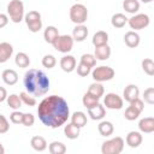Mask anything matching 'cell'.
Segmentation results:
<instances>
[{"mask_svg": "<svg viewBox=\"0 0 154 154\" xmlns=\"http://www.w3.org/2000/svg\"><path fill=\"white\" fill-rule=\"evenodd\" d=\"M77 1H78V0H77Z\"/></svg>", "mask_w": 154, "mask_h": 154, "instance_id": "681fc988", "label": "cell"}, {"mask_svg": "<svg viewBox=\"0 0 154 154\" xmlns=\"http://www.w3.org/2000/svg\"><path fill=\"white\" fill-rule=\"evenodd\" d=\"M10 120H11V123H13V124H22L23 113L19 112L18 109H14V111L10 114Z\"/></svg>", "mask_w": 154, "mask_h": 154, "instance_id": "ab89813d", "label": "cell"}, {"mask_svg": "<svg viewBox=\"0 0 154 154\" xmlns=\"http://www.w3.org/2000/svg\"><path fill=\"white\" fill-rule=\"evenodd\" d=\"M79 63L83 64V65H85V66H88V67H90V69H93L96 65V58L94 57V54L85 53V54H83L81 57V61Z\"/></svg>", "mask_w": 154, "mask_h": 154, "instance_id": "d6a6232c", "label": "cell"}, {"mask_svg": "<svg viewBox=\"0 0 154 154\" xmlns=\"http://www.w3.org/2000/svg\"><path fill=\"white\" fill-rule=\"evenodd\" d=\"M7 99V91L4 87H0V102H4Z\"/></svg>", "mask_w": 154, "mask_h": 154, "instance_id": "bcb514c9", "label": "cell"}, {"mask_svg": "<svg viewBox=\"0 0 154 154\" xmlns=\"http://www.w3.org/2000/svg\"><path fill=\"white\" fill-rule=\"evenodd\" d=\"M8 23V16L5 13H0V29L5 28Z\"/></svg>", "mask_w": 154, "mask_h": 154, "instance_id": "f6af8a7d", "label": "cell"}, {"mask_svg": "<svg viewBox=\"0 0 154 154\" xmlns=\"http://www.w3.org/2000/svg\"><path fill=\"white\" fill-rule=\"evenodd\" d=\"M6 101H7V106H8L10 108H12V109H19V108L22 107V105H23V102H22L19 95H17V94L7 95Z\"/></svg>", "mask_w": 154, "mask_h": 154, "instance_id": "1f68e13d", "label": "cell"}, {"mask_svg": "<svg viewBox=\"0 0 154 154\" xmlns=\"http://www.w3.org/2000/svg\"><path fill=\"white\" fill-rule=\"evenodd\" d=\"M10 129V123L4 114H0V135L6 134Z\"/></svg>", "mask_w": 154, "mask_h": 154, "instance_id": "b9f144b4", "label": "cell"}, {"mask_svg": "<svg viewBox=\"0 0 154 154\" xmlns=\"http://www.w3.org/2000/svg\"><path fill=\"white\" fill-rule=\"evenodd\" d=\"M103 106L108 109H120L123 107V99L116 93H108L103 96Z\"/></svg>", "mask_w": 154, "mask_h": 154, "instance_id": "30bf717a", "label": "cell"}, {"mask_svg": "<svg viewBox=\"0 0 154 154\" xmlns=\"http://www.w3.org/2000/svg\"><path fill=\"white\" fill-rule=\"evenodd\" d=\"M149 23H150L149 16L146 14V13H137V14H134L131 18H128L129 26L131 29H134L135 31L147 28L149 25Z\"/></svg>", "mask_w": 154, "mask_h": 154, "instance_id": "9c48e42d", "label": "cell"}, {"mask_svg": "<svg viewBox=\"0 0 154 154\" xmlns=\"http://www.w3.org/2000/svg\"><path fill=\"white\" fill-rule=\"evenodd\" d=\"M4 153H5V148H4V146L0 142V154H4Z\"/></svg>", "mask_w": 154, "mask_h": 154, "instance_id": "7dc6e473", "label": "cell"}, {"mask_svg": "<svg viewBox=\"0 0 154 154\" xmlns=\"http://www.w3.org/2000/svg\"><path fill=\"white\" fill-rule=\"evenodd\" d=\"M59 36V31H58V29L55 28V26H53V25H49V26H47L46 29H45V31H43V38H45V41L47 42V43H53L54 41H55V38Z\"/></svg>", "mask_w": 154, "mask_h": 154, "instance_id": "cb8c5ba5", "label": "cell"}, {"mask_svg": "<svg viewBox=\"0 0 154 154\" xmlns=\"http://www.w3.org/2000/svg\"><path fill=\"white\" fill-rule=\"evenodd\" d=\"M138 95H140V89H138V87L136 84H129V85H126L125 89H124V91H123V97L128 102H131L132 100L137 99Z\"/></svg>", "mask_w": 154, "mask_h": 154, "instance_id": "4fadbf2b", "label": "cell"}, {"mask_svg": "<svg viewBox=\"0 0 154 154\" xmlns=\"http://www.w3.org/2000/svg\"><path fill=\"white\" fill-rule=\"evenodd\" d=\"M87 120H88L87 114L82 111H77L71 116V123L75 124L76 126H78V128H81V129L87 125Z\"/></svg>", "mask_w": 154, "mask_h": 154, "instance_id": "7402d4cb", "label": "cell"}, {"mask_svg": "<svg viewBox=\"0 0 154 154\" xmlns=\"http://www.w3.org/2000/svg\"><path fill=\"white\" fill-rule=\"evenodd\" d=\"M35 123V117L32 113H23V120L22 124L24 126H32Z\"/></svg>", "mask_w": 154, "mask_h": 154, "instance_id": "60d3db41", "label": "cell"}, {"mask_svg": "<svg viewBox=\"0 0 154 154\" xmlns=\"http://www.w3.org/2000/svg\"><path fill=\"white\" fill-rule=\"evenodd\" d=\"M114 70L111 67V66H105V65H101V66H96L93 71H91V76H93V79L95 82H107V81H111L113 77H114Z\"/></svg>", "mask_w": 154, "mask_h": 154, "instance_id": "8992f818", "label": "cell"}, {"mask_svg": "<svg viewBox=\"0 0 154 154\" xmlns=\"http://www.w3.org/2000/svg\"><path fill=\"white\" fill-rule=\"evenodd\" d=\"M82 102H83V106L88 109V108H91L94 106H96L99 103V99L94 97L93 95H90L89 93H85L83 95V99H82Z\"/></svg>", "mask_w": 154, "mask_h": 154, "instance_id": "836d02e7", "label": "cell"}, {"mask_svg": "<svg viewBox=\"0 0 154 154\" xmlns=\"http://www.w3.org/2000/svg\"><path fill=\"white\" fill-rule=\"evenodd\" d=\"M30 144L36 152H43L47 148V141L42 136H34L30 141Z\"/></svg>", "mask_w": 154, "mask_h": 154, "instance_id": "4316f807", "label": "cell"}, {"mask_svg": "<svg viewBox=\"0 0 154 154\" xmlns=\"http://www.w3.org/2000/svg\"><path fill=\"white\" fill-rule=\"evenodd\" d=\"M48 150L51 154H64L66 153V147L63 142L59 141H53L48 146Z\"/></svg>", "mask_w": 154, "mask_h": 154, "instance_id": "4dcf8cb0", "label": "cell"}, {"mask_svg": "<svg viewBox=\"0 0 154 154\" xmlns=\"http://www.w3.org/2000/svg\"><path fill=\"white\" fill-rule=\"evenodd\" d=\"M140 40H141L140 35L132 30L125 32V35H124V42L129 48H136L140 45Z\"/></svg>", "mask_w": 154, "mask_h": 154, "instance_id": "ac0fdd59", "label": "cell"}, {"mask_svg": "<svg viewBox=\"0 0 154 154\" xmlns=\"http://www.w3.org/2000/svg\"><path fill=\"white\" fill-rule=\"evenodd\" d=\"M72 38L73 41H77V42H82L87 38L88 36V28L84 25V24H77L73 30H72Z\"/></svg>", "mask_w": 154, "mask_h": 154, "instance_id": "8fae6325", "label": "cell"}, {"mask_svg": "<svg viewBox=\"0 0 154 154\" xmlns=\"http://www.w3.org/2000/svg\"><path fill=\"white\" fill-rule=\"evenodd\" d=\"M60 67L64 72H72L75 69H76V59L75 57L72 55H64L61 59H60Z\"/></svg>", "mask_w": 154, "mask_h": 154, "instance_id": "7c38bea8", "label": "cell"}, {"mask_svg": "<svg viewBox=\"0 0 154 154\" xmlns=\"http://www.w3.org/2000/svg\"><path fill=\"white\" fill-rule=\"evenodd\" d=\"M142 65V70L148 75V76H153L154 75V61L150 58H146L142 60L141 63Z\"/></svg>", "mask_w": 154, "mask_h": 154, "instance_id": "e575fe53", "label": "cell"}, {"mask_svg": "<svg viewBox=\"0 0 154 154\" xmlns=\"http://www.w3.org/2000/svg\"><path fill=\"white\" fill-rule=\"evenodd\" d=\"M126 23H128V18H126V16L123 14V13H116V14H113L112 18H111V24H112V26H114V28H117V29L123 28Z\"/></svg>", "mask_w": 154, "mask_h": 154, "instance_id": "f546056e", "label": "cell"}, {"mask_svg": "<svg viewBox=\"0 0 154 154\" xmlns=\"http://www.w3.org/2000/svg\"><path fill=\"white\" fill-rule=\"evenodd\" d=\"M13 54V47L8 42L0 43V64L6 63Z\"/></svg>", "mask_w": 154, "mask_h": 154, "instance_id": "2e32d148", "label": "cell"}, {"mask_svg": "<svg viewBox=\"0 0 154 154\" xmlns=\"http://www.w3.org/2000/svg\"><path fill=\"white\" fill-rule=\"evenodd\" d=\"M124 148V140L119 136H116L111 140H107L101 146L102 154H120Z\"/></svg>", "mask_w": 154, "mask_h": 154, "instance_id": "277c9868", "label": "cell"}, {"mask_svg": "<svg viewBox=\"0 0 154 154\" xmlns=\"http://www.w3.org/2000/svg\"><path fill=\"white\" fill-rule=\"evenodd\" d=\"M24 87L29 94L32 96H42L49 90V78L47 75L37 69H30L24 75Z\"/></svg>", "mask_w": 154, "mask_h": 154, "instance_id": "7a4b0ae2", "label": "cell"}, {"mask_svg": "<svg viewBox=\"0 0 154 154\" xmlns=\"http://www.w3.org/2000/svg\"><path fill=\"white\" fill-rule=\"evenodd\" d=\"M88 116L93 120H101L106 116V108L101 103H97L96 106H94L91 108H88Z\"/></svg>", "mask_w": 154, "mask_h": 154, "instance_id": "5bb4252c", "label": "cell"}, {"mask_svg": "<svg viewBox=\"0 0 154 154\" xmlns=\"http://www.w3.org/2000/svg\"><path fill=\"white\" fill-rule=\"evenodd\" d=\"M24 20L26 23L28 29L31 32H38L42 28V19H41V14L37 11H29L25 16H24Z\"/></svg>", "mask_w": 154, "mask_h": 154, "instance_id": "52a82bcc", "label": "cell"}, {"mask_svg": "<svg viewBox=\"0 0 154 154\" xmlns=\"http://www.w3.org/2000/svg\"><path fill=\"white\" fill-rule=\"evenodd\" d=\"M132 107H135L137 111H140V112H142L143 111V108H144V103H143V100H141L140 97H137V99H135V100H132L131 102H129Z\"/></svg>", "mask_w": 154, "mask_h": 154, "instance_id": "ee69618b", "label": "cell"}, {"mask_svg": "<svg viewBox=\"0 0 154 154\" xmlns=\"http://www.w3.org/2000/svg\"><path fill=\"white\" fill-rule=\"evenodd\" d=\"M77 69V75L78 76H81V77H85V76H88L89 73H90V67H88V66H85V65H83V64H78V66L76 67Z\"/></svg>", "mask_w": 154, "mask_h": 154, "instance_id": "7bdbcfd3", "label": "cell"}, {"mask_svg": "<svg viewBox=\"0 0 154 154\" xmlns=\"http://www.w3.org/2000/svg\"><path fill=\"white\" fill-rule=\"evenodd\" d=\"M87 93H89L90 95H93L94 97H96V99L100 100V99L103 96L105 88H103V85H102L100 82H94V83H91V84L89 85Z\"/></svg>", "mask_w": 154, "mask_h": 154, "instance_id": "44dd1931", "label": "cell"}, {"mask_svg": "<svg viewBox=\"0 0 154 154\" xmlns=\"http://www.w3.org/2000/svg\"><path fill=\"white\" fill-rule=\"evenodd\" d=\"M73 38L70 35H59L55 41L52 43L55 51L60 53H69L73 47Z\"/></svg>", "mask_w": 154, "mask_h": 154, "instance_id": "ba28073f", "label": "cell"}, {"mask_svg": "<svg viewBox=\"0 0 154 154\" xmlns=\"http://www.w3.org/2000/svg\"><path fill=\"white\" fill-rule=\"evenodd\" d=\"M142 2H144V4H149V2H152L153 0H141Z\"/></svg>", "mask_w": 154, "mask_h": 154, "instance_id": "c3c4849f", "label": "cell"}, {"mask_svg": "<svg viewBox=\"0 0 154 154\" xmlns=\"http://www.w3.org/2000/svg\"><path fill=\"white\" fill-rule=\"evenodd\" d=\"M79 132H81V128L76 126V125L72 124V123L66 124L65 128H64V134H65V136H66L67 138H70V140L78 138Z\"/></svg>", "mask_w": 154, "mask_h": 154, "instance_id": "484cf974", "label": "cell"}, {"mask_svg": "<svg viewBox=\"0 0 154 154\" xmlns=\"http://www.w3.org/2000/svg\"><path fill=\"white\" fill-rule=\"evenodd\" d=\"M37 114L43 125L57 129L67 122L70 108L64 97L59 95H49L38 103Z\"/></svg>", "mask_w": 154, "mask_h": 154, "instance_id": "6da1fadb", "label": "cell"}, {"mask_svg": "<svg viewBox=\"0 0 154 154\" xmlns=\"http://www.w3.org/2000/svg\"><path fill=\"white\" fill-rule=\"evenodd\" d=\"M70 19L72 23L77 24H84L88 19V10L83 4H75L70 7Z\"/></svg>", "mask_w": 154, "mask_h": 154, "instance_id": "5b68a950", "label": "cell"}, {"mask_svg": "<svg viewBox=\"0 0 154 154\" xmlns=\"http://www.w3.org/2000/svg\"><path fill=\"white\" fill-rule=\"evenodd\" d=\"M7 14L13 23H19L24 19V4L20 0H11L7 5Z\"/></svg>", "mask_w": 154, "mask_h": 154, "instance_id": "3957f363", "label": "cell"}, {"mask_svg": "<svg viewBox=\"0 0 154 154\" xmlns=\"http://www.w3.org/2000/svg\"><path fill=\"white\" fill-rule=\"evenodd\" d=\"M55 64H57V59H55V57L52 55V54H46V55L42 58V65H43V67H46V69H53V67L55 66Z\"/></svg>", "mask_w": 154, "mask_h": 154, "instance_id": "74e56055", "label": "cell"}, {"mask_svg": "<svg viewBox=\"0 0 154 154\" xmlns=\"http://www.w3.org/2000/svg\"><path fill=\"white\" fill-rule=\"evenodd\" d=\"M14 63H16V65H17L18 67H20V69H25V67H28V66L30 65V58H29V55H28L26 53H24V52H19V53L16 54Z\"/></svg>", "mask_w": 154, "mask_h": 154, "instance_id": "83f0119b", "label": "cell"}, {"mask_svg": "<svg viewBox=\"0 0 154 154\" xmlns=\"http://www.w3.org/2000/svg\"><path fill=\"white\" fill-rule=\"evenodd\" d=\"M2 81L7 85H14L18 82V73L12 69H6L2 71Z\"/></svg>", "mask_w": 154, "mask_h": 154, "instance_id": "ffe728a7", "label": "cell"}, {"mask_svg": "<svg viewBox=\"0 0 154 154\" xmlns=\"http://www.w3.org/2000/svg\"><path fill=\"white\" fill-rule=\"evenodd\" d=\"M19 97H20L22 102H23L24 105L29 106V107L36 105V99H35V96H32V95L29 94L28 91H22V93L19 94Z\"/></svg>", "mask_w": 154, "mask_h": 154, "instance_id": "d590c367", "label": "cell"}, {"mask_svg": "<svg viewBox=\"0 0 154 154\" xmlns=\"http://www.w3.org/2000/svg\"><path fill=\"white\" fill-rule=\"evenodd\" d=\"M123 8L131 14H135L140 10V1L138 0H124L123 1Z\"/></svg>", "mask_w": 154, "mask_h": 154, "instance_id": "f1b7e54d", "label": "cell"}, {"mask_svg": "<svg viewBox=\"0 0 154 154\" xmlns=\"http://www.w3.org/2000/svg\"><path fill=\"white\" fill-rule=\"evenodd\" d=\"M143 100L148 105H153L154 103V89L152 87H149V88H147L144 90V93H143Z\"/></svg>", "mask_w": 154, "mask_h": 154, "instance_id": "f35d334b", "label": "cell"}, {"mask_svg": "<svg viewBox=\"0 0 154 154\" xmlns=\"http://www.w3.org/2000/svg\"><path fill=\"white\" fill-rule=\"evenodd\" d=\"M142 140H143V137L140 131H130L125 138L126 144L131 148H137L142 143Z\"/></svg>", "mask_w": 154, "mask_h": 154, "instance_id": "9a60e30c", "label": "cell"}, {"mask_svg": "<svg viewBox=\"0 0 154 154\" xmlns=\"http://www.w3.org/2000/svg\"><path fill=\"white\" fill-rule=\"evenodd\" d=\"M94 57L96 58V60H101V61L107 60L111 57V47L107 43L106 45H102V46L95 47Z\"/></svg>", "mask_w": 154, "mask_h": 154, "instance_id": "e0dca14e", "label": "cell"}, {"mask_svg": "<svg viewBox=\"0 0 154 154\" xmlns=\"http://www.w3.org/2000/svg\"><path fill=\"white\" fill-rule=\"evenodd\" d=\"M97 130H99V132H100L101 136L108 137V136H111V135L113 134L114 126H113V124H112L111 122H108V120H102V122H100V124L97 125Z\"/></svg>", "mask_w": 154, "mask_h": 154, "instance_id": "603a6c76", "label": "cell"}, {"mask_svg": "<svg viewBox=\"0 0 154 154\" xmlns=\"http://www.w3.org/2000/svg\"><path fill=\"white\" fill-rule=\"evenodd\" d=\"M140 114H141V112H140V111H137L135 107H132V106L130 105V106L125 109L124 117H125V119H126V120L132 122V120H136V119L140 117Z\"/></svg>", "mask_w": 154, "mask_h": 154, "instance_id": "8d00e7d4", "label": "cell"}, {"mask_svg": "<svg viewBox=\"0 0 154 154\" xmlns=\"http://www.w3.org/2000/svg\"><path fill=\"white\" fill-rule=\"evenodd\" d=\"M138 129L141 132L144 134H152L154 131V118L153 117H146L142 118L138 123Z\"/></svg>", "mask_w": 154, "mask_h": 154, "instance_id": "d6986e66", "label": "cell"}, {"mask_svg": "<svg viewBox=\"0 0 154 154\" xmlns=\"http://www.w3.org/2000/svg\"><path fill=\"white\" fill-rule=\"evenodd\" d=\"M91 42L95 47L97 46H102V45H106L108 42V34L103 30H99L96 31L94 35H93V38H91Z\"/></svg>", "mask_w": 154, "mask_h": 154, "instance_id": "d4e9b609", "label": "cell"}]
</instances>
